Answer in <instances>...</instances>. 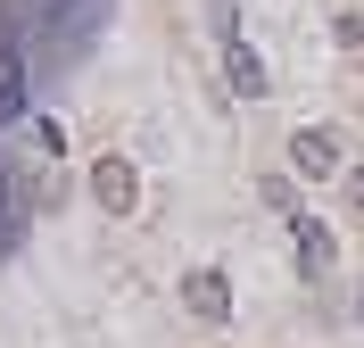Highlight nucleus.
<instances>
[{
    "instance_id": "obj_2",
    "label": "nucleus",
    "mask_w": 364,
    "mask_h": 348,
    "mask_svg": "<svg viewBox=\"0 0 364 348\" xmlns=\"http://www.w3.org/2000/svg\"><path fill=\"white\" fill-rule=\"evenodd\" d=\"M91 199H100V216H133V208H141L133 158H100V166H91Z\"/></svg>"
},
{
    "instance_id": "obj_6",
    "label": "nucleus",
    "mask_w": 364,
    "mask_h": 348,
    "mask_svg": "<svg viewBox=\"0 0 364 348\" xmlns=\"http://www.w3.org/2000/svg\"><path fill=\"white\" fill-rule=\"evenodd\" d=\"M298 265H306V274H323V265H331V232H323L315 216H298Z\"/></svg>"
},
{
    "instance_id": "obj_4",
    "label": "nucleus",
    "mask_w": 364,
    "mask_h": 348,
    "mask_svg": "<svg viewBox=\"0 0 364 348\" xmlns=\"http://www.w3.org/2000/svg\"><path fill=\"white\" fill-rule=\"evenodd\" d=\"M224 83H232V92H240V100H265V58H257V50H240V42H232V50H224Z\"/></svg>"
},
{
    "instance_id": "obj_8",
    "label": "nucleus",
    "mask_w": 364,
    "mask_h": 348,
    "mask_svg": "<svg viewBox=\"0 0 364 348\" xmlns=\"http://www.w3.org/2000/svg\"><path fill=\"white\" fill-rule=\"evenodd\" d=\"M348 208L364 216V166H348Z\"/></svg>"
},
{
    "instance_id": "obj_11",
    "label": "nucleus",
    "mask_w": 364,
    "mask_h": 348,
    "mask_svg": "<svg viewBox=\"0 0 364 348\" xmlns=\"http://www.w3.org/2000/svg\"><path fill=\"white\" fill-rule=\"evenodd\" d=\"M356 315H364V299H356Z\"/></svg>"
},
{
    "instance_id": "obj_10",
    "label": "nucleus",
    "mask_w": 364,
    "mask_h": 348,
    "mask_svg": "<svg viewBox=\"0 0 364 348\" xmlns=\"http://www.w3.org/2000/svg\"><path fill=\"white\" fill-rule=\"evenodd\" d=\"M356 92H364V67H356Z\"/></svg>"
},
{
    "instance_id": "obj_7",
    "label": "nucleus",
    "mask_w": 364,
    "mask_h": 348,
    "mask_svg": "<svg viewBox=\"0 0 364 348\" xmlns=\"http://www.w3.org/2000/svg\"><path fill=\"white\" fill-rule=\"evenodd\" d=\"M340 42H348V50H364V17H348V9H340Z\"/></svg>"
},
{
    "instance_id": "obj_5",
    "label": "nucleus",
    "mask_w": 364,
    "mask_h": 348,
    "mask_svg": "<svg viewBox=\"0 0 364 348\" xmlns=\"http://www.w3.org/2000/svg\"><path fill=\"white\" fill-rule=\"evenodd\" d=\"M17 232H25V183L0 166V257L17 249Z\"/></svg>"
},
{
    "instance_id": "obj_9",
    "label": "nucleus",
    "mask_w": 364,
    "mask_h": 348,
    "mask_svg": "<svg viewBox=\"0 0 364 348\" xmlns=\"http://www.w3.org/2000/svg\"><path fill=\"white\" fill-rule=\"evenodd\" d=\"M9 116H17V75H9V83H0V125H9Z\"/></svg>"
},
{
    "instance_id": "obj_1",
    "label": "nucleus",
    "mask_w": 364,
    "mask_h": 348,
    "mask_svg": "<svg viewBox=\"0 0 364 348\" xmlns=\"http://www.w3.org/2000/svg\"><path fill=\"white\" fill-rule=\"evenodd\" d=\"M182 307H191L199 324H232V282H224V265H191V274H182Z\"/></svg>"
},
{
    "instance_id": "obj_3",
    "label": "nucleus",
    "mask_w": 364,
    "mask_h": 348,
    "mask_svg": "<svg viewBox=\"0 0 364 348\" xmlns=\"http://www.w3.org/2000/svg\"><path fill=\"white\" fill-rule=\"evenodd\" d=\"M290 166L306 174V183H323V174H340V133H323V125L290 133Z\"/></svg>"
}]
</instances>
